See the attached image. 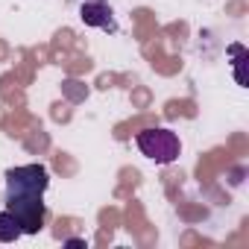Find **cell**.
Returning a JSON list of instances; mask_svg holds the SVG:
<instances>
[{
	"mask_svg": "<svg viewBox=\"0 0 249 249\" xmlns=\"http://www.w3.org/2000/svg\"><path fill=\"white\" fill-rule=\"evenodd\" d=\"M6 208L18 217L24 234H38L44 226V196L41 194H6Z\"/></svg>",
	"mask_w": 249,
	"mask_h": 249,
	"instance_id": "cell-2",
	"label": "cell"
},
{
	"mask_svg": "<svg viewBox=\"0 0 249 249\" xmlns=\"http://www.w3.org/2000/svg\"><path fill=\"white\" fill-rule=\"evenodd\" d=\"M111 15H114L111 6L103 3V0H88V3H82V9H79L82 24H88V27H100V30H117V24H114Z\"/></svg>",
	"mask_w": 249,
	"mask_h": 249,
	"instance_id": "cell-4",
	"label": "cell"
},
{
	"mask_svg": "<svg viewBox=\"0 0 249 249\" xmlns=\"http://www.w3.org/2000/svg\"><path fill=\"white\" fill-rule=\"evenodd\" d=\"M135 141H138V150L156 164H173L182 153V141L170 129H144L138 132Z\"/></svg>",
	"mask_w": 249,
	"mask_h": 249,
	"instance_id": "cell-1",
	"label": "cell"
},
{
	"mask_svg": "<svg viewBox=\"0 0 249 249\" xmlns=\"http://www.w3.org/2000/svg\"><path fill=\"white\" fill-rule=\"evenodd\" d=\"M50 176L44 164H24L6 170V194H41L47 191Z\"/></svg>",
	"mask_w": 249,
	"mask_h": 249,
	"instance_id": "cell-3",
	"label": "cell"
},
{
	"mask_svg": "<svg viewBox=\"0 0 249 249\" xmlns=\"http://www.w3.org/2000/svg\"><path fill=\"white\" fill-rule=\"evenodd\" d=\"M24 231H21V223H18V217L9 211V208H3L0 211V243H12V240H18Z\"/></svg>",
	"mask_w": 249,
	"mask_h": 249,
	"instance_id": "cell-5",
	"label": "cell"
},
{
	"mask_svg": "<svg viewBox=\"0 0 249 249\" xmlns=\"http://www.w3.org/2000/svg\"><path fill=\"white\" fill-rule=\"evenodd\" d=\"M65 246L76 249V246H85V240H82V237H71V240H65Z\"/></svg>",
	"mask_w": 249,
	"mask_h": 249,
	"instance_id": "cell-6",
	"label": "cell"
}]
</instances>
